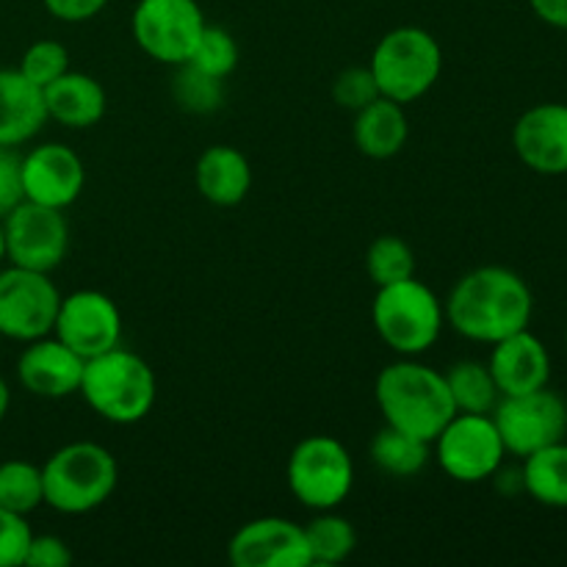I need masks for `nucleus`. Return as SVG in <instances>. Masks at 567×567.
I'll return each instance as SVG.
<instances>
[{"mask_svg": "<svg viewBox=\"0 0 567 567\" xmlns=\"http://www.w3.org/2000/svg\"><path fill=\"white\" fill-rule=\"evenodd\" d=\"M227 563L233 567H310L305 529L277 515L249 520L227 543Z\"/></svg>", "mask_w": 567, "mask_h": 567, "instance_id": "4468645a", "label": "nucleus"}, {"mask_svg": "<svg viewBox=\"0 0 567 567\" xmlns=\"http://www.w3.org/2000/svg\"><path fill=\"white\" fill-rule=\"evenodd\" d=\"M302 529L305 540H308L310 565H341L358 548V532H354L352 520L338 515L336 509H321Z\"/></svg>", "mask_w": 567, "mask_h": 567, "instance_id": "393cba45", "label": "nucleus"}, {"mask_svg": "<svg viewBox=\"0 0 567 567\" xmlns=\"http://www.w3.org/2000/svg\"><path fill=\"white\" fill-rule=\"evenodd\" d=\"M374 399L385 424L430 443L457 413L446 377L415 358L385 365L374 382Z\"/></svg>", "mask_w": 567, "mask_h": 567, "instance_id": "f03ea898", "label": "nucleus"}, {"mask_svg": "<svg viewBox=\"0 0 567 567\" xmlns=\"http://www.w3.org/2000/svg\"><path fill=\"white\" fill-rule=\"evenodd\" d=\"M44 504L42 465L28 460L0 463V507L17 515H31Z\"/></svg>", "mask_w": 567, "mask_h": 567, "instance_id": "cd10ccee", "label": "nucleus"}, {"mask_svg": "<svg viewBox=\"0 0 567 567\" xmlns=\"http://www.w3.org/2000/svg\"><path fill=\"white\" fill-rule=\"evenodd\" d=\"M22 199V155L17 147H0V219Z\"/></svg>", "mask_w": 567, "mask_h": 567, "instance_id": "72a5a7b5", "label": "nucleus"}, {"mask_svg": "<svg viewBox=\"0 0 567 567\" xmlns=\"http://www.w3.org/2000/svg\"><path fill=\"white\" fill-rule=\"evenodd\" d=\"M515 155L537 175H567V105L540 103L513 127Z\"/></svg>", "mask_w": 567, "mask_h": 567, "instance_id": "dca6fc26", "label": "nucleus"}, {"mask_svg": "<svg viewBox=\"0 0 567 567\" xmlns=\"http://www.w3.org/2000/svg\"><path fill=\"white\" fill-rule=\"evenodd\" d=\"M529 6L546 25L567 31V0H529Z\"/></svg>", "mask_w": 567, "mask_h": 567, "instance_id": "e433bc0d", "label": "nucleus"}, {"mask_svg": "<svg viewBox=\"0 0 567 567\" xmlns=\"http://www.w3.org/2000/svg\"><path fill=\"white\" fill-rule=\"evenodd\" d=\"M83 365L86 360L50 332L22 349L17 360V380L39 399H66L81 391Z\"/></svg>", "mask_w": 567, "mask_h": 567, "instance_id": "f3484780", "label": "nucleus"}, {"mask_svg": "<svg viewBox=\"0 0 567 567\" xmlns=\"http://www.w3.org/2000/svg\"><path fill=\"white\" fill-rule=\"evenodd\" d=\"M0 347H3V332H0Z\"/></svg>", "mask_w": 567, "mask_h": 567, "instance_id": "ea45409f", "label": "nucleus"}, {"mask_svg": "<svg viewBox=\"0 0 567 567\" xmlns=\"http://www.w3.org/2000/svg\"><path fill=\"white\" fill-rule=\"evenodd\" d=\"M86 186L81 155L59 142H44L22 155V194L28 203L48 208H70Z\"/></svg>", "mask_w": 567, "mask_h": 567, "instance_id": "2eb2a0df", "label": "nucleus"}, {"mask_svg": "<svg viewBox=\"0 0 567 567\" xmlns=\"http://www.w3.org/2000/svg\"><path fill=\"white\" fill-rule=\"evenodd\" d=\"M6 260L22 269L50 275L70 252V225L64 210L22 199L3 216Z\"/></svg>", "mask_w": 567, "mask_h": 567, "instance_id": "9b49d317", "label": "nucleus"}, {"mask_svg": "<svg viewBox=\"0 0 567 567\" xmlns=\"http://www.w3.org/2000/svg\"><path fill=\"white\" fill-rule=\"evenodd\" d=\"M78 393L103 421L131 426L153 413L158 380L142 354L131 352L120 343V347L86 360Z\"/></svg>", "mask_w": 567, "mask_h": 567, "instance_id": "7ed1b4c3", "label": "nucleus"}, {"mask_svg": "<svg viewBox=\"0 0 567 567\" xmlns=\"http://www.w3.org/2000/svg\"><path fill=\"white\" fill-rule=\"evenodd\" d=\"M194 183L197 192L203 194L205 203L216 208H233L244 203L252 188V166L241 150L230 144H214L203 150L194 166Z\"/></svg>", "mask_w": 567, "mask_h": 567, "instance_id": "aec40b11", "label": "nucleus"}, {"mask_svg": "<svg viewBox=\"0 0 567 567\" xmlns=\"http://www.w3.org/2000/svg\"><path fill=\"white\" fill-rule=\"evenodd\" d=\"M48 122L42 89L20 70H0V147L31 142Z\"/></svg>", "mask_w": 567, "mask_h": 567, "instance_id": "412c9836", "label": "nucleus"}, {"mask_svg": "<svg viewBox=\"0 0 567 567\" xmlns=\"http://www.w3.org/2000/svg\"><path fill=\"white\" fill-rule=\"evenodd\" d=\"M33 532L28 526L25 515L9 513L0 507V567H20L25 563L28 543Z\"/></svg>", "mask_w": 567, "mask_h": 567, "instance_id": "473e14b6", "label": "nucleus"}, {"mask_svg": "<svg viewBox=\"0 0 567 567\" xmlns=\"http://www.w3.org/2000/svg\"><path fill=\"white\" fill-rule=\"evenodd\" d=\"M410 125L404 105L393 103L388 97H377L365 109L354 111L352 138L354 147L374 161H388L399 155L408 144Z\"/></svg>", "mask_w": 567, "mask_h": 567, "instance_id": "4be33fe9", "label": "nucleus"}, {"mask_svg": "<svg viewBox=\"0 0 567 567\" xmlns=\"http://www.w3.org/2000/svg\"><path fill=\"white\" fill-rule=\"evenodd\" d=\"M72 551L61 537L55 535H33L28 543L25 554V567H70L72 565Z\"/></svg>", "mask_w": 567, "mask_h": 567, "instance_id": "f704fd0d", "label": "nucleus"}, {"mask_svg": "<svg viewBox=\"0 0 567 567\" xmlns=\"http://www.w3.org/2000/svg\"><path fill=\"white\" fill-rule=\"evenodd\" d=\"M565 343H567V330H565Z\"/></svg>", "mask_w": 567, "mask_h": 567, "instance_id": "a19ab883", "label": "nucleus"}, {"mask_svg": "<svg viewBox=\"0 0 567 567\" xmlns=\"http://www.w3.org/2000/svg\"><path fill=\"white\" fill-rule=\"evenodd\" d=\"M491 415L502 435L504 452L520 460L565 441L567 435V404L548 388L502 396Z\"/></svg>", "mask_w": 567, "mask_h": 567, "instance_id": "9d476101", "label": "nucleus"}, {"mask_svg": "<svg viewBox=\"0 0 567 567\" xmlns=\"http://www.w3.org/2000/svg\"><path fill=\"white\" fill-rule=\"evenodd\" d=\"M17 70H20L33 86L44 89L48 83H53L55 78H61L70 70V50L61 42H55V39H39V42H33L31 48L22 53Z\"/></svg>", "mask_w": 567, "mask_h": 567, "instance_id": "7c9ffc66", "label": "nucleus"}, {"mask_svg": "<svg viewBox=\"0 0 567 567\" xmlns=\"http://www.w3.org/2000/svg\"><path fill=\"white\" fill-rule=\"evenodd\" d=\"M53 336L83 360L97 358L122 343V313L109 293L94 288L72 291L61 297Z\"/></svg>", "mask_w": 567, "mask_h": 567, "instance_id": "ddd939ff", "label": "nucleus"}, {"mask_svg": "<svg viewBox=\"0 0 567 567\" xmlns=\"http://www.w3.org/2000/svg\"><path fill=\"white\" fill-rule=\"evenodd\" d=\"M120 465L105 446L75 441L50 454L42 465L44 507L61 515H86L103 507L116 491Z\"/></svg>", "mask_w": 567, "mask_h": 567, "instance_id": "20e7f679", "label": "nucleus"}, {"mask_svg": "<svg viewBox=\"0 0 567 567\" xmlns=\"http://www.w3.org/2000/svg\"><path fill=\"white\" fill-rule=\"evenodd\" d=\"M44 9L61 22H86L97 17L111 0H42Z\"/></svg>", "mask_w": 567, "mask_h": 567, "instance_id": "c9c22d12", "label": "nucleus"}, {"mask_svg": "<svg viewBox=\"0 0 567 567\" xmlns=\"http://www.w3.org/2000/svg\"><path fill=\"white\" fill-rule=\"evenodd\" d=\"M369 457L385 476L410 480V476H419L430 465L432 443L385 424L371 437Z\"/></svg>", "mask_w": 567, "mask_h": 567, "instance_id": "5701e85b", "label": "nucleus"}, {"mask_svg": "<svg viewBox=\"0 0 567 567\" xmlns=\"http://www.w3.org/2000/svg\"><path fill=\"white\" fill-rule=\"evenodd\" d=\"M487 369H491L502 396H518V393L548 388L551 354H548L546 343L526 327V330H518L493 343Z\"/></svg>", "mask_w": 567, "mask_h": 567, "instance_id": "a211bd4d", "label": "nucleus"}, {"mask_svg": "<svg viewBox=\"0 0 567 567\" xmlns=\"http://www.w3.org/2000/svg\"><path fill=\"white\" fill-rule=\"evenodd\" d=\"M565 404H567V399H565Z\"/></svg>", "mask_w": 567, "mask_h": 567, "instance_id": "79ce46f5", "label": "nucleus"}, {"mask_svg": "<svg viewBox=\"0 0 567 567\" xmlns=\"http://www.w3.org/2000/svg\"><path fill=\"white\" fill-rule=\"evenodd\" d=\"M369 70L382 97L410 105L432 92V86L441 81L443 50L426 28H393L377 42Z\"/></svg>", "mask_w": 567, "mask_h": 567, "instance_id": "423d86ee", "label": "nucleus"}, {"mask_svg": "<svg viewBox=\"0 0 567 567\" xmlns=\"http://www.w3.org/2000/svg\"><path fill=\"white\" fill-rule=\"evenodd\" d=\"M205 20L197 0H138L131 17V31L142 53L158 64L177 66L192 59Z\"/></svg>", "mask_w": 567, "mask_h": 567, "instance_id": "6e6552de", "label": "nucleus"}, {"mask_svg": "<svg viewBox=\"0 0 567 567\" xmlns=\"http://www.w3.org/2000/svg\"><path fill=\"white\" fill-rule=\"evenodd\" d=\"M9 404H11V391L9 385H6L3 377H0V421H3L6 413H9Z\"/></svg>", "mask_w": 567, "mask_h": 567, "instance_id": "4c0bfd02", "label": "nucleus"}, {"mask_svg": "<svg viewBox=\"0 0 567 567\" xmlns=\"http://www.w3.org/2000/svg\"><path fill=\"white\" fill-rule=\"evenodd\" d=\"M288 491L302 507L321 509L341 507L354 487V463L338 437L308 435L293 446L286 465Z\"/></svg>", "mask_w": 567, "mask_h": 567, "instance_id": "0eeeda50", "label": "nucleus"}, {"mask_svg": "<svg viewBox=\"0 0 567 567\" xmlns=\"http://www.w3.org/2000/svg\"><path fill=\"white\" fill-rule=\"evenodd\" d=\"M443 377H446L449 393H452L457 413L491 415L496 410L498 399H502L491 369L482 360H460V363L449 365Z\"/></svg>", "mask_w": 567, "mask_h": 567, "instance_id": "a878e982", "label": "nucleus"}, {"mask_svg": "<svg viewBox=\"0 0 567 567\" xmlns=\"http://www.w3.org/2000/svg\"><path fill=\"white\" fill-rule=\"evenodd\" d=\"M172 97L177 109L194 116H208L225 105V81L186 64L175 66V81H172Z\"/></svg>", "mask_w": 567, "mask_h": 567, "instance_id": "bb28decb", "label": "nucleus"}, {"mask_svg": "<svg viewBox=\"0 0 567 567\" xmlns=\"http://www.w3.org/2000/svg\"><path fill=\"white\" fill-rule=\"evenodd\" d=\"M377 97H382V94L369 66H347V70L338 72L336 81H332V100H336L338 109L343 111H352L354 114V111L374 103Z\"/></svg>", "mask_w": 567, "mask_h": 567, "instance_id": "2f4dec72", "label": "nucleus"}, {"mask_svg": "<svg viewBox=\"0 0 567 567\" xmlns=\"http://www.w3.org/2000/svg\"><path fill=\"white\" fill-rule=\"evenodd\" d=\"M61 293L50 275L22 266L0 269V332L9 341L31 343L53 332Z\"/></svg>", "mask_w": 567, "mask_h": 567, "instance_id": "f8f14e48", "label": "nucleus"}, {"mask_svg": "<svg viewBox=\"0 0 567 567\" xmlns=\"http://www.w3.org/2000/svg\"><path fill=\"white\" fill-rule=\"evenodd\" d=\"M524 491L537 504L551 509H567V443H551L540 452L524 457Z\"/></svg>", "mask_w": 567, "mask_h": 567, "instance_id": "b1692460", "label": "nucleus"}, {"mask_svg": "<svg viewBox=\"0 0 567 567\" xmlns=\"http://www.w3.org/2000/svg\"><path fill=\"white\" fill-rule=\"evenodd\" d=\"M188 64L225 81V78H230L238 66L236 37L221 25H205L203 37H199Z\"/></svg>", "mask_w": 567, "mask_h": 567, "instance_id": "c756f323", "label": "nucleus"}, {"mask_svg": "<svg viewBox=\"0 0 567 567\" xmlns=\"http://www.w3.org/2000/svg\"><path fill=\"white\" fill-rule=\"evenodd\" d=\"M42 94L48 120H55L59 125L70 127V131L94 127L105 116V109H109L105 89L100 86L97 78L86 75V72L66 70L64 75L48 83Z\"/></svg>", "mask_w": 567, "mask_h": 567, "instance_id": "6ab92c4d", "label": "nucleus"}, {"mask_svg": "<svg viewBox=\"0 0 567 567\" xmlns=\"http://www.w3.org/2000/svg\"><path fill=\"white\" fill-rule=\"evenodd\" d=\"M443 310L446 324L457 336L493 347L532 324L535 297L518 271L507 266H480L454 282Z\"/></svg>", "mask_w": 567, "mask_h": 567, "instance_id": "f257e3e1", "label": "nucleus"}, {"mask_svg": "<svg viewBox=\"0 0 567 567\" xmlns=\"http://www.w3.org/2000/svg\"><path fill=\"white\" fill-rule=\"evenodd\" d=\"M6 264V233H3V219H0V269Z\"/></svg>", "mask_w": 567, "mask_h": 567, "instance_id": "58836bf2", "label": "nucleus"}, {"mask_svg": "<svg viewBox=\"0 0 567 567\" xmlns=\"http://www.w3.org/2000/svg\"><path fill=\"white\" fill-rule=\"evenodd\" d=\"M365 275L377 288L415 277V252L404 238L380 236L365 249Z\"/></svg>", "mask_w": 567, "mask_h": 567, "instance_id": "c85d7f7f", "label": "nucleus"}, {"mask_svg": "<svg viewBox=\"0 0 567 567\" xmlns=\"http://www.w3.org/2000/svg\"><path fill=\"white\" fill-rule=\"evenodd\" d=\"M371 324L377 336L402 358L430 352L446 327V310L426 282L408 277L402 282L377 288L371 302Z\"/></svg>", "mask_w": 567, "mask_h": 567, "instance_id": "39448f33", "label": "nucleus"}, {"mask_svg": "<svg viewBox=\"0 0 567 567\" xmlns=\"http://www.w3.org/2000/svg\"><path fill=\"white\" fill-rule=\"evenodd\" d=\"M432 446H435L443 474L463 485L491 480L507 457L493 415L454 413L449 424L437 432Z\"/></svg>", "mask_w": 567, "mask_h": 567, "instance_id": "1a4fd4ad", "label": "nucleus"}]
</instances>
